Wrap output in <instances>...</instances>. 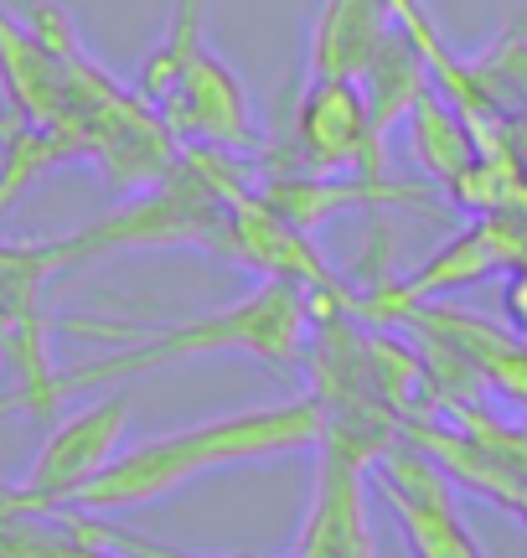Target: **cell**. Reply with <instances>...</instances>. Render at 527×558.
<instances>
[{"label":"cell","instance_id":"cell-1","mask_svg":"<svg viewBox=\"0 0 527 558\" xmlns=\"http://www.w3.org/2000/svg\"><path fill=\"white\" fill-rule=\"evenodd\" d=\"M316 435H321V414H316L310 399L203 418V424H186V429H171V435H150L140 445H124L68 507L99 512V518L130 512V507H145L156 497H171L176 486L207 476V471L305 450V445H316Z\"/></svg>","mask_w":527,"mask_h":558},{"label":"cell","instance_id":"cell-2","mask_svg":"<svg viewBox=\"0 0 527 558\" xmlns=\"http://www.w3.org/2000/svg\"><path fill=\"white\" fill-rule=\"evenodd\" d=\"M305 326H310V295L301 284L264 279L259 290L244 295L238 305L171 320V326H150L124 352L78 362V367H58V393L68 399V393H88V388L140 378L150 367H171V362H192V357H228V352L259 357L269 367H295L305 357Z\"/></svg>","mask_w":527,"mask_h":558},{"label":"cell","instance_id":"cell-3","mask_svg":"<svg viewBox=\"0 0 527 558\" xmlns=\"http://www.w3.org/2000/svg\"><path fill=\"white\" fill-rule=\"evenodd\" d=\"M135 94L161 114L176 140L223 145V150H244V156L259 150V120H254L244 78L218 52H207V41H192V47L161 41L145 58Z\"/></svg>","mask_w":527,"mask_h":558},{"label":"cell","instance_id":"cell-4","mask_svg":"<svg viewBox=\"0 0 527 558\" xmlns=\"http://www.w3.org/2000/svg\"><path fill=\"white\" fill-rule=\"evenodd\" d=\"M264 171H316V177H383L388 145L372 130L367 88L352 78H305L301 99L290 109V166Z\"/></svg>","mask_w":527,"mask_h":558},{"label":"cell","instance_id":"cell-5","mask_svg":"<svg viewBox=\"0 0 527 558\" xmlns=\"http://www.w3.org/2000/svg\"><path fill=\"white\" fill-rule=\"evenodd\" d=\"M124 424H130V393L114 388L94 399L78 414L58 418L47 439H41L32 471L21 476V486H11V501L16 507H32V512H47V507H68L88 481L99 476L109 460L120 456L124 445Z\"/></svg>","mask_w":527,"mask_h":558},{"label":"cell","instance_id":"cell-6","mask_svg":"<svg viewBox=\"0 0 527 558\" xmlns=\"http://www.w3.org/2000/svg\"><path fill=\"white\" fill-rule=\"evenodd\" d=\"M378 481H383L388 501L399 512V527H404L414 558H481L466 522L450 507L440 465L425 450H388L378 460Z\"/></svg>","mask_w":527,"mask_h":558},{"label":"cell","instance_id":"cell-7","mask_svg":"<svg viewBox=\"0 0 527 558\" xmlns=\"http://www.w3.org/2000/svg\"><path fill=\"white\" fill-rule=\"evenodd\" d=\"M367 460L316 445V492L305 507L301 538L290 558H372V527L363 501Z\"/></svg>","mask_w":527,"mask_h":558},{"label":"cell","instance_id":"cell-8","mask_svg":"<svg viewBox=\"0 0 527 558\" xmlns=\"http://www.w3.org/2000/svg\"><path fill=\"white\" fill-rule=\"evenodd\" d=\"M393 5L388 0H321L316 26H310V52L305 73L310 78H352L363 83L367 68L378 62L383 41L393 37Z\"/></svg>","mask_w":527,"mask_h":558},{"label":"cell","instance_id":"cell-9","mask_svg":"<svg viewBox=\"0 0 527 558\" xmlns=\"http://www.w3.org/2000/svg\"><path fill=\"white\" fill-rule=\"evenodd\" d=\"M404 140H408V156L419 160V171L440 186H455V177L466 171L470 160L481 156L476 145V130L466 124V114L440 94V88H425L414 109L404 114Z\"/></svg>","mask_w":527,"mask_h":558},{"label":"cell","instance_id":"cell-10","mask_svg":"<svg viewBox=\"0 0 527 558\" xmlns=\"http://www.w3.org/2000/svg\"><path fill=\"white\" fill-rule=\"evenodd\" d=\"M68 160H83L73 135L0 109V218L16 207L21 192H26L32 181H41L47 171H58Z\"/></svg>","mask_w":527,"mask_h":558},{"label":"cell","instance_id":"cell-11","mask_svg":"<svg viewBox=\"0 0 527 558\" xmlns=\"http://www.w3.org/2000/svg\"><path fill=\"white\" fill-rule=\"evenodd\" d=\"M440 337L455 347V357H466L481 378H491L507 399H523L527 403V347L523 341L502 337V331H491L487 320L466 316V311H440Z\"/></svg>","mask_w":527,"mask_h":558},{"label":"cell","instance_id":"cell-12","mask_svg":"<svg viewBox=\"0 0 527 558\" xmlns=\"http://www.w3.org/2000/svg\"><path fill=\"white\" fill-rule=\"evenodd\" d=\"M470 68L481 73L491 99L502 104V114H527V21L507 26L481 58H470Z\"/></svg>","mask_w":527,"mask_h":558},{"label":"cell","instance_id":"cell-13","mask_svg":"<svg viewBox=\"0 0 527 558\" xmlns=\"http://www.w3.org/2000/svg\"><path fill=\"white\" fill-rule=\"evenodd\" d=\"M203 21H207V0H171V26H166L161 41H171V47L203 41Z\"/></svg>","mask_w":527,"mask_h":558}]
</instances>
